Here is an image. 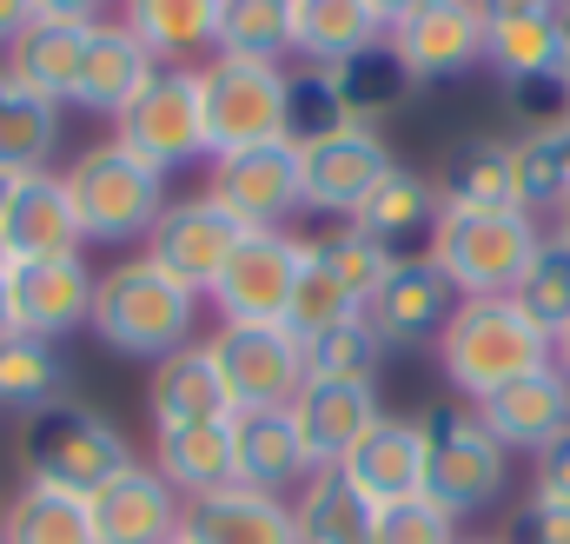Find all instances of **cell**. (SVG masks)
Masks as SVG:
<instances>
[{"label": "cell", "mask_w": 570, "mask_h": 544, "mask_svg": "<svg viewBox=\"0 0 570 544\" xmlns=\"http://www.w3.org/2000/svg\"><path fill=\"white\" fill-rule=\"evenodd\" d=\"M199 305H206V292H193L186 279H173L159 260L134 253V260H114V266L100 272V285H94V319H87V326L100 332V346L159 366V359H173L179 346H193Z\"/></svg>", "instance_id": "1"}, {"label": "cell", "mask_w": 570, "mask_h": 544, "mask_svg": "<svg viewBox=\"0 0 570 544\" xmlns=\"http://www.w3.org/2000/svg\"><path fill=\"white\" fill-rule=\"evenodd\" d=\"M438 366H444V386L478 406L531 372L551 366V332L518 305V299H458L444 339H438Z\"/></svg>", "instance_id": "2"}, {"label": "cell", "mask_w": 570, "mask_h": 544, "mask_svg": "<svg viewBox=\"0 0 570 544\" xmlns=\"http://www.w3.org/2000/svg\"><path fill=\"white\" fill-rule=\"evenodd\" d=\"M544 240H551V226L524 206H491V213L444 206V220L431 233V260L458 285V299H511Z\"/></svg>", "instance_id": "3"}, {"label": "cell", "mask_w": 570, "mask_h": 544, "mask_svg": "<svg viewBox=\"0 0 570 544\" xmlns=\"http://www.w3.org/2000/svg\"><path fill=\"white\" fill-rule=\"evenodd\" d=\"M20 465L40 485L94 498L100 485H114L134 465V445H127V431L107 411L80 406V399H53V406L20 418Z\"/></svg>", "instance_id": "4"}, {"label": "cell", "mask_w": 570, "mask_h": 544, "mask_svg": "<svg viewBox=\"0 0 570 544\" xmlns=\"http://www.w3.org/2000/svg\"><path fill=\"white\" fill-rule=\"evenodd\" d=\"M60 179L73 193V213H80V240L87 246H146L153 220L166 213V179L153 166H140L120 139L87 146Z\"/></svg>", "instance_id": "5"}, {"label": "cell", "mask_w": 570, "mask_h": 544, "mask_svg": "<svg viewBox=\"0 0 570 544\" xmlns=\"http://www.w3.org/2000/svg\"><path fill=\"white\" fill-rule=\"evenodd\" d=\"M425 431V498L451 518H478L504 498L511 485V451L491 438L478 406H431L419 418Z\"/></svg>", "instance_id": "6"}, {"label": "cell", "mask_w": 570, "mask_h": 544, "mask_svg": "<svg viewBox=\"0 0 570 544\" xmlns=\"http://www.w3.org/2000/svg\"><path fill=\"white\" fill-rule=\"evenodd\" d=\"M193 74H199L206 159H213V153H233V146H266V139H285V100H292V67H285V60L206 54Z\"/></svg>", "instance_id": "7"}, {"label": "cell", "mask_w": 570, "mask_h": 544, "mask_svg": "<svg viewBox=\"0 0 570 544\" xmlns=\"http://www.w3.org/2000/svg\"><path fill=\"white\" fill-rule=\"evenodd\" d=\"M114 139L153 166L159 179L173 166L206 159V120H199V74L193 67H153L146 87L114 114Z\"/></svg>", "instance_id": "8"}, {"label": "cell", "mask_w": 570, "mask_h": 544, "mask_svg": "<svg viewBox=\"0 0 570 544\" xmlns=\"http://www.w3.org/2000/svg\"><path fill=\"white\" fill-rule=\"evenodd\" d=\"M206 346L233 411H285L305 386V339L292 326H213Z\"/></svg>", "instance_id": "9"}, {"label": "cell", "mask_w": 570, "mask_h": 544, "mask_svg": "<svg viewBox=\"0 0 570 544\" xmlns=\"http://www.w3.org/2000/svg\"><path fill=\"white\" fill-rule=\"evenodd\" d=\"M206 193L246 226V233H279L285 220L305 206L298 186V146L266 139V146H233L206 159Z\"/></svg>", "instance_id": "10"}, {"label": "cell", "mask_w": 570, "mask_h": 544, "mask_svg": "<svg viewBox=\"0 0 570 544\" xmlns=\"http://www.w3.org/2000/svg\"><path fill=\"white\" fill-rule=\"evenodd\" d=\"M305 266V240L298 233H246L226 272L213 279L206 305L219 312V326H285V299Z\"/></svg>", "instance_id": "11"}, {"label": "cell", "mask_w": 570, "mask_h": 544, "mask_svg": "<svg viewBox=\"0 0 570 544\" xmlns=\"http://www.w3.org/2000/svg\"><path fill=\"white\" fill-rule=\"evenodd\" d=\"M239 240H246V226H239L213 193H186V200H166V213L153 220V233H146L140 253L159 260L173 279H186L193 292H213V279H219L226 260L239 253Z\"/></svg>", "instance_id": "12"}, {"label": "cell", "mask_w": 570, "mask_h": 544, "mask_svg": "<svg viewBox=\"0 0 570 544\" xmlns=\"http://www.w3.org/2000/svg\"><path fill=\"white\" fill-rule=\"evenodd\" d=\"M458 312V285L438 272V260H399V266L379 279V292L365 299V326L379 332L385 352H419V346H438L444 326Z\"/></svg>", "instance_id": "13"}, {"label": "cell", "mask_w": 570, "mask_h": 544, "mask_svg": "<svg viewBox=\"0 0 570 544\" xmlns=\"http://www.w3.org/2000/svg\"><path fill=\"white\" fill-rule=\"evenodd\" d=\"M392 146L379 127H338V134L298 146V186H305V206L312 213H332V220H352L365 206V193L392 173Z\"/></svg>", "instance_id": "14"}, {"label": "cell", "mask_w": 570, "mask_h": 544, "mask_svg": "<svg viewBox=\"0 0 570 544\" xmlns=\"http://www.w3.org/2000/svg\"><path fill=\"white\" fill-rule=\"evenodd\" d=\"M94 285L100 272L87 266V253H60V260H20L7 266V299H13V332L27 339H67L94 319Z\"/></svg>", "instance_id": "15"}, {"label": "cell", "mask_w": 570, "mask_h": 544, "mask_svg": "<svg viewBox=\"0 0 570 544\" xmlns=\"http://www.w3.org/2000/svg\"><path fill=\"white\" fill-rule=\"evenodd\" d=\"M0 240H7V266H20V260L87 253V240H80V213H73V193H67V179H60L53 166H40V173H7Z\"/></svg>", "instance_id": "16"}, {"label": "cell", "mask_w": 570, "mask_h": 544, "mask_svg": "<svg viewBox=\"0 0 570 544\" xmlns=\"http://www.w3.org/2000/svg\"><path fill=\"white\" fill-rule=\"evenodd\" d=\"M399 60L412 67V80H458L484 60V0H425L419 13H405L392 33Z\"/></svg>", "instance_id": "17"}, {"label": "cell", "mask_w": 570, "mask_h": 544, "mask_svg": "<svg viewBox=\"0 0 570 544\" xmlns=\"http://www.w3.org/2000/svg\"><path fill=\"white\" fill-rule=\"evenodd\" d=\"M285 411H292V425H298V445H305L312 472H338V465L365 445V431L385 418L379 386H332V379H305L298 399Z\"/></svg>", "instance_id": "18"}, {"label": "cell", "mask_w": 570, "mask_h": 544, "mask_svg": "<svg viewBox=\"0 0 570 544\" xmlns=\"http://www.w3.org/2000/svg\"><path fill=\"white\" fill-rule=\"evenodd\" d=\"M87 505H94V538L100 544H173L179 518H186V498L153 472V458H134Z\"/></svg>", "instance_id": "19"}, {"label": "cell", "mask_w": 570, "mask_h": 544, "mask_svg": "<svg viewBox=\"0 0 570 544\" xmlns=\"http://www.w3.org/2000/svg\"><path fill=\"white\" fill-rule=\"evenodd\" d=\"M438 220H444L438 179L412 173V166H392V173H385V179L365 193V206L352 213V226H358L365 240H379L392 260H425V253H431V233H438Z\"/></svg>", "instance_id": "20"}, {"label": "cell", "mask_w": 570, "mask_h": 544, "mask_svg": "<svg viewBox=\"0 0 570 544\" xmlns=\"http://www.w3.org/2000/svg\"><path fill=\"white\" fill-rule=\"evenodd\" d=\"M478 418L491 425V438L518 458H538L544 445H558L570 431V379L558 366H544V372H531V379H518V386H504V392H491V399H478Z\"/></svg>", "instance_id": "21"}, {"label": "cell", "mask_w": 570, "mask_h": 544, "mask_svg": "<svg viewBox=\"0 0 570 544\" xmlns=\"http://www.w3.org/2000/svg\"><path fill=\"white\" fill-rule=\"evenodd\" d=\"M179 538L186 544H298V512H292V498L253 492V485H226V492H206V498L186 505Z\"/></svg>", "instance_id": "22"}, {"label": "cell", "mask_w": 570, "mask_h": 544, "mask_svg": "<svg viewBox=\"0 0 570 544\" xmlns=\"http://www.w3.org/2000/svg\"><path fill=\"white\" fill-rule=\"evenodd\" d=\"M305 478H312V458L298 445L292 411H233V485L298 498Z\"/></svg>", "instance_id": "23"}, {"label": "cell", "mask_w": 570, "mask_h": 544, "mask_svg": "<svg viewBox=\"0 0 570 544\" xmlns=\"http://www.w3.org/2000/svg\"><path fill=\"white\" fill-rule=\"evenodd\" d=\"M379 512L385 505H405V498H425V431L419 418H379L365 431V445L338 465Z\"/></svg>", "instance_id": "24"}, {"label": "cell", "mask_w": 570, "mask_h": 544, "mask_svg": "<svg viewBox=\"0 0 570 544\" xmlns=\"http://www.w3.org/2000/svg\"><path fill=\"white\" fill-rule=\"evenodd\" d=\"M484 67L498 80L558 74V7L551 0H484Z\"/></svg>", "instance_id": "25"}, {"label": "cell", "mask_w": 570, "mask_h": 544, "mask_svg": "<svg viewBox=\"0 0 570 544\" xmlns=\"http://www.w3.org/2000/svg\"><path fill=\"white\" fill-rule=\"evenodd\" d=\"M146 411H153V431L199 425V418H233L226 379H219L206 339H193V346H179L173 359L153 366V379H146Z\"/></svg>", "instance_id": "26"}, {"label": "cell", "mask_w": 570, "mask_h": 544, "mask_svg": "<svg viewBox=\"0 0 570 544\" xmlns=\"http://www.w3.org/2000/svg\"><path fill=\"white\" fill-rule=\"evenodd\" d=\"M153 472L193 505L206 492L233 485V418H199V425H173L153 431Z\"/></svg>", "instance_id": "27"}, {"label": "cell", "mask_w": 570, "mask_h": 544, "mask_svg": "<svg viewBox=\"0 0 570 544\" xmlns=\"http://www.w3.org/2000/svg\"><path fill=\"white\" fill-rule=\"evenodd\" d=\"M87 20H53V13H40L7 54H0V67L20 80V87H33L40 100H73V80H80V60H87Z\"/></svg>", "instance_id": "28"}, {"label": "cell", "mask_w": 570, "mask_h": 544, "mask_svg": "<svg viewBox=\"0 0 570 544\" xmlns=\"http://www.w3.org/2000/svg\"><path fill=\"white\" fill-rule=\"evenodd\" d=\"M146 74H153V54H146L140 40H134L120 20H94L87 60H80V80H73V100H67V107H87V114H107V120H114V114L146 87Z\"/></svg>", "instance_id": "29"}, {"label": "cell", "mask_w": 570, "mask_h": 544, "mask_svg": "<svg viewBox=\"0 0 570 544\" xmlns=\"http://www.w3.org/2000/svg\"><path fill=\"white\" fill-rule=\"evenodd\" d=\"M120 27L153 54V67H186L193 54H213L219 0H120Z\"/></svg>", "instance_id": "30"}, {"label": "cell", "mask_w": 570, "mask_h": 544, "mask_svg": "<svg viewBox=\"0 0 570 544\" xmlns=\"http://www.w3.org/2000/svg\"><path fill=\"white\" fill-rule=\"evenodd\" d=\"M438 200L458 213H491V206H518V173H511V139L471 134L444 153L438 173Z\"/></svg>", "instance_id": "31"}, {"label": "cell", "mask_w": 570, "mask_h": 544, "mask_svg": "<svg viewBox=\"0 0 570 544\" xmlns=\"http://www.w3.org/2000/svg\"><path fill=\"white\" fill-rule=\"evenodd\" d=\"M0 544H100L94 538V505L80 492L27 478L13 498H0Z\"/></svg>", "instance_id": "32"}, {"label": "cell", "mask_w": 570, "mask_h": 544, "mask_svg": "<svg viewBox=\"0 0 570 544\" xmlns=\"http://www.w3.org/2000/svg\"><path fill=\"white\" fill-rule=\"evenodd\" d=\"M325 74H332V87H338L352 127H379L385 114H399V107L419 94V80H412V67L399 60L392 40H372V47H358L352 60H338V67H325Z\"/></svg>", "instance_id": "33"}, {"label": "cell", "mask_w": 570, "mask_h": 544, "mask_svg": "<svg viewBox=\"0 0 570 544\" xmlns=\"http://www.w3.org/2000/svg\"><path fill=\"white\" fill-rule=\"evenodd\" d=\"M292 512H298V544H372V525H379V505L345 472H312Z\"/></svg>", "instance_id": "34"}, {"label": "cell", "mask_w": 570, "mask_h": 544, "mask_svg": "<svg viewBox=\"0 0 570 544\" xmlns=\"http://www.w3.org/2000/svg\"><path fill=\"white\" fill-rule=\"evenodd\" d=\"M372 40H385V27L365 0H292V54L305 67H338Z\"/></svg>", "instance_id": "35"}, {"label": "cell", "mask_w": 570, "mask_h": 544, "mask_svg": "<svg viewBox=\"0 0 570 544\" xmlns=\"http://www.w3.org/2000/svg\"><path fill=\"white\" fill-rule=\"evenodd\" d=\"M60 146V107L0 67V173H40Z\"/></svg>", "instance_id": "36"}, {"label": "cell", "mask_w": 570, "mask_h": 544, "mask_svg": "<svg viewBox=\"0 0 570 544\" xmlns=\"http://www.w3.org/2000/svg\"><path fill=\"white\" fill-rule=\"evenodd\" d=\"M67 399V359L47 346V339H27V332H7L0 339V411H40Z\"/></svg>", "instance_id": "37"}, {"label": "cell", "mask_w": 570, "mask_h": 544, "mask_svg": "<svg viewBox=\"0 0 570 544\" xmlns=\"http://www.w3.org/2000/svg\"><path fill=\"white\" fill-rule=\"evenodd\" d=\"M511 173H518V206L551 220L558 206L570 200V153L558 127H538V134L511 139Z\"/></svg>", "instance_id": "38"}, {"label": "cell", "mask_w": 570, "mask_h": 544, "mask_svg": "<svg viewBox=\"0 0 570 544\" xmlns=\"http://www.w3.org/2000/svg\"><path fill=\"white\" fill-rule=\"evenodd\" d=\"M213 54H239V60H285V54H292V0H219Z\"/></svg>", "instance_id": "39"}, {"label": "cell", "mask_w": 570, "mask_h": 544, "mask_svg": "<svg viewBox=\"0 0 570 544\" xmlns=\"http://www.w3.org/2000/svg\"><path fill=\"white\" fill-rule=\"evenodd\" d=\"M379 359H385V346H379V332L365 326V312L345 319V326H332V332H318V339H305V379L379 386Z\"/></svg>", "instance_id": "40"}, {"label": "cell", "mask_w": 570, "mask_h": 544, "mask_svg": "<svg viewBox=\"0 0 570 544\" xmlns=\"http://www.w3.org/2000/svg\"><path fill=\"white\" fill-rule=\"evenodd\" d=\"M358 312H365V305L318 266V253H312V240H305V266H298V285H292V299H285V326H292L298 339H318V332H332V326H345V319H358Z\"/></svg>", "instance_id": "41"}, {"label": "cell", "mask_w": 570, "mask_h": 544, "mask_svg": "<svg viewBox=\"0 0 570 544\" xmlns=\"http://www.w3.org/2000/svg\"><path fill=\"white\" fill-rule=\"evenodd\" d=\"M312 253H318V266L332 272V279H338V285H345V292L358 299V305H365V299L379 292V279H385V272L399 266V260H392V253H385L379 240H365V233H358L352 220H338L332 233H318V240H312Z\"/></svg>", "instance_id": "42"}, {"label": "cell", "mask_w": 570, "mask_h": 544, "mask_svg": "<svg viewBox=\"0 0 570 544\" xmlns=\"http://www.w3.org/2000/svg\"><path fill=\"white\" fill-rule=\"evenodd\" d=\"M338 127H352V114H345L332 74L325 67H298L292 74V100H285V139L292 146H312V139L338 134Z\"/></svg>", "instance_id": "43"}, {"label": "cell", "mask_w": 570, "mask_h": 544, "mask_svg": "<svg viewBox=\"0 0 570 544\" xmlns=\"http://www.w3.org/2000/svg\"><path fill=\"white\" fill-rule=\"evenodd\" d=\"M551 339L570 326V246H558V240H544L538 246V260L524 266V279H518V292H511Z\"/></svg>", "instance_id": "44"}, {"label": "cell", "mask_w": 570, "mask_h": 544, "mask_svg": "<svg viewBox=\"0 0 570 544\" xmlns=\"http://www.w3.org/2000/svg\"><path fill=\"white\" fill-rule=\"evenodd\" d=\"M458 518L438 512L431 498H405V505H385L379 525H372V544H458Z\"/></svg>", "instance_id": "45"}, {"label": "cell", "mask_w": 570, "mask_h": 544, "mask_svg": "<svg viewBox=\"0 0 570 544\" xmlns=\"http://www.w3.org/2000/svg\"><path fill=\"white\" fill-rule=\"evenodd\" d=\"M511 544H570V505L531 492V505L518 512V538Z\"/></svg>", "instance_id": "46"}, {"label": "cell", "mask_w": 570, "mask_h": 544, "mask_svg": "<svg viewBox=\"0 0 570 544\" xmlns=\"http://www.w3.org/2000/svg\"><path fill=\"white\" fill-rule=\"evenodd\" d=\"M531 492H538V498H558V505H570V431L558 438V445H544V451L531 458Z\"/></svg>", "instance_id": "47"}, {"label": "cell", "mask_w": 570, "mask_h": 544, "mask_svg": "<svg viewBox=\"0 0 570 544\" xmlns=\"http://www.w3.org/2000/svg\"><path fill=\"white\" fill-rule=\"evenodd\" d=\"M33 20H40V0H0V54H7Z\"/></svg>", "instance_id": "48"}, {"label": "cell", "mask_w": 570, "mask_h": 544, "mask_svg": "<svg viewBox=\"0 0 570 544\" xmlns=\"http://www.w3.org/2000/svg\"><path fill=\"white\" fill-rule=\"evenodd\" d=\"M100 7H107V0H40V13H53V20H87V27L107 20Z\"/></svg>", "instance_id": "49"}, {"label": "cell", "mask_w": 570, "mask_h": 544, "mask_svg": "<svg viewBox=\"0 0 570 544\" xmlns=\"http://www.w3.org/2000/svg\"><path fill=\"white\" fill-rule=\"evenodd\" d=\"M365 7H372V20H379V27H385V33H392V27H399V20H405V13H419V7H425V0H365Z\"/></svg>", "instance_id": "50"}, {"label": "cell", "mask_w": 570, "mask_h": 544, "mask_svg": "<svg viewBox=\"0 0 570 544\" xmlns=\"http://www.w3.org/2000/svg\"><path fill=\"white\" fill-rule=\"evenodd\" d=\"M558 80L570 87V0L558 7Z\"/></svg>", "instance_id": "51"}, {"label": "cell", "mask_w": 570, "mask_h": 544, "mask_svg": "<svg viewBox=\"0 0 570 544\" xmlns=\"http://www.w3.org/2000/svg\"><path fill=\"white\" fill-rule=\"evenodd\" d=\"M551 366H558V372L570 379V326L558 332V339H551Z\"/></svg>", "instance_id": "52"}, {"label": "cell", "mask_w": 570, "mask_h": 544, "mask_svg": "<svg viewBox=\"0 0 570 544\" xmlns=\"http://www.w3.org/2000/svg\"><path fill=\"white\" fill-rule=\"evenodd\" d=\"M13 332V299H7V266H0V339Z\"/></svg>", "instance_id": "53"}, {"label": "cell", "mask_w": 570, "mask_h": 544, "mask_svg": "<svg viewBox=\"0 0 570 544\" xmlns=\"http://www.w3.org/2000/svg\"><path fill=\"white\" fill-rule=\"evenodd\" d=\"M551 240H558V246H570V200L551 213Z\"/></svg>", "instance_id": "54"}, {"label": "cell", "mask_w": 570, "mask_h": 544, "mask_svg": "<svg viewBox=\"0 0 570 544\" xmlns=\"http://www.w3.org/2000/svg\"><path fill=\"white\" fill-rule=\"evenodd\" d=\"M0 200H7V173H0ZM0 266H7V240H0Z\"/></svg>", "instance_id": "55"}, {"label": "cell", "mask_w": 570, "mask_h": 544, "mask_svg": "<svg viewBox=\"0 0 570 544\" xmlns=\"http://www.w3.org/2000/svg\"><path fill=\"white\" fill-rule=\"evenodd\" d=\"M458 544H511V538H458Z\"/></svg>", "instance_id": "56"}, {"label": "cell", "mask_w": 570, "mask_h": 544, "mask_svg": "<svg viewBox=\"0 0 570 544\" xmlns=\"http://www.w3.org/2000/svg\"><path fill=\"white\" fill-rule=\"evenodd\" d=\"M558 134H564V153H570V114H564V127H558Z\"/></svg>", "instance_id": "57"}, {"label": "cell", "mask_w": 570, "mask_h": 544, "mask_svg": "<svg viewBox=\"0 0 570 544\" xmlns=\"http://www.w3.org/2000/svg\"><path fill=\"white\" fill-rule=\"evenodd\" d=\"M551 7H564V0H551Z\"/></svg>", "instance_id": "58"}, {"label": "cell", "mask_w": 570, "mask_h": 544, "mask_svg": "<svg viewBox=\"0 0 570 544\" xmlns=\"http://www.w3.org/2000/svg\"><path fill=\"white\" fill-rule=\"evenodd\" d=\"M173 544H186V538H173Z\"/></svg>", "instance_id": "59"}]
</instances>
